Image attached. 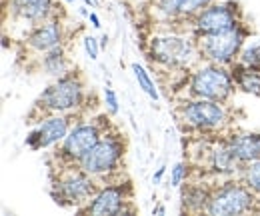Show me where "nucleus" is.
<instances>
[{"instance_id":"f257e3e1","label":"nucleus","mask_w":260,"mask_h":216,"mask_svg":"<svg viewBox=\"0 0 260 216\" xmlns=\"http://www.w3.org/2000/svg\"><path fill=\"white\" fill-rule=\"evenodd\" d=\"M146 56L166 72H188L200 58L196 36L184 30H164L152 34L146 44Z\"/></svg>"},{"instance_id":"f03ea898","label":"nucleus","mask_w":260,"mask_h":216,"mask_svg":"<svg viewBox=\"0 0 260 216\" xmlns=\"http://www.w3.org/2000/svg\"><path fill=\"white\" fill-rule=\"evenodd\" d=\"M88 102V90L78 70H70L60 78H52L50 84L34 100L30 116L44 114H74L78 116ZM34 122V120H32Z\"/></svg>"},{"instance_id":"7ed1b4c3","label":"nucleus","mask_w":260,"mask_h":216,"mask_svg":"<svg viewBox=\"0 0 260 216\" xmlns=\"http://www.w3.org/2000/svg\"><path fill=\"white\" fill-rule=\"evenodd\" d=\"M228 102L206 100V98H190L186 96L174 108V118L178 126L196 136H218L226 132L230 126V108Z\"/></svg>"},{"instance_id":"20e7f679","label":"nucleus","mask_w":260,"mask_h":216,"mask_svg":"<svg viewBox=\"0 0 260 216\" xmlns=\"http://www.w3.org/2000/svg\"><path fill=\"white\" fill-rule=\"evenodd\" d=\"M182 88H186L184 94L190 98H206L218 102H230V98L238 90L230 66L204 60H200L192 70L184 74Z\"/></svg>"},{"instance_id":"39448f33","label":"nucleus","mask_w":260,"mask_h":216,"mask_svg":"<svg viewBox=\"0 0 260 216\" xmlns=\"http://www.w3.org/2000/svg\"><path fill=\"white\" fill-rule=\"evenodd\" d=\"M126 156V138L118 130H106L96 144L78 160V166L100 182L120 178Z\"/></svg>"},{"instance_id":"423d86ee","label":"nucleus","mask_w":260,"mask_h":216,"mask_svg":"<svg viewBox=\"0 0 260 216\" xmlns=\"http://www.w3.org/2000/svg\"><path fill=\"white\" fill-rule=\"evenodd\" d=\"M58 172L52 176L50 196L52 200L62 206L72 208L74 212L82 208L100 188V180L84 172L78 164H58Z\"/></svg>"},{"instance_id":"0eeeda50","label":"nucleus","mask_w":260,"mask_h":216,"mask_svg":"<svg viewBox=\"0 0 260 216\" xmlns=\"http://www.w3.org/2000/svg\"><path fill=\"white\" fill-rule=\"evenodd\" d=\"M260 198L240 178H222L212 186L210 200L204 214L210 216H240L258 210Z\"/></svg>"},{"instance_id":"6e6552de","label":"nucleus","mask_w":260,"mask_h":216,"mask_svg":"<svg viewBox=\"0 0 260 216\" xmlns=\"http://www.w3.org/2000/svg\"><path fill=\"white\" fill-rule=\"evenodd\" d=\"M250 38V30L244 22H240L238 26L230 28L226 32H218V34H208V36H198V50H200V58L204 62H214V64H222V66H232L238 60L240 50L244 48V44Z\"/></svg>"},{"instance_id":"1a4fd4ad","label":"nucleus","mask_w":260,"mask_h":216,"mask_svg":"<svg viewBox=\"0 0 260 216\" xmlns=\"http://www.w3.org/2000/svg\"><path fill=\"white\" fill-rule=\"evenodd\" d=\"M106 130H108V116L76 120L64 140L56 146L54 158L58 160V164H78V160L96 144Z\"/></svg>"},{"instance_id":"9d476101","label":"nucleus","mask_w":260,"mask_h":216,"mask_svg":"<svg viewBox=\"0 0 260 216\" xmlns=\"http://www.w3.org/2000/svg\"><path fill=\"white\" fill-rule=\"evenodd\" d=\"M132 184L128 180L114 178L102 182L100 188L94 192V196L76 210V214H90V216H120L126 212H134L132 204Z\"/></svg>"},{"instance_id":"9b49d317","label":"nucleus","mask_w":260,"mask_h":216,"mask_svg":"<svg viewBox=\"0 0 260 216\" xmlns=\"http://www.w3.org/2000/svg\"><path fill=\"white\" fill-rule=\"evenodd\" d=\"M240 22H244V20H242V10L236 2L216 0L190 20V34H194L196 38L208 36V34H218V32H226L238 26Z\"/></svg>"},{"instance_id":"f8f14e48","label":"nucleus","mask_w":260,"mask_h":216,"mask_svg":"<svg viewBox=\"0 0 260 216\" xmlns=\"http://www.w3.org/2000/svg\"><path fill=\"white\" fill-rule=\"evenodd\" d=\"M74 122V114H44L34 120V126L24 138V144L34 152L56 148L66 138Z\"/></svg>"},{"instance_id":"ddd939ff","label":"nucleus","mask_w":260,"mask_h":216,"mask_svg":"<svg viewBox=\"0 0 260 216\" xmlns=\"http://www.w3.org/2000/svg\"><path fill=\"white\" fill-rule=\"evenodd\" d=\"M58 0H4V12L10 20L26 26L28 30L52 16H58Z\"/></svg>"},{"instance_id":"4468645a","label":"nucleus","mask_w":260,"mask_h":216,"mask_svg":"<svg viewBox=\"0 0 260 216\" xmlns=\"http://www.w3.org/2000/svg\"><path fill=\"white\" fill-rule=\"evenodd\" d=\"M204 164L206 170L218 178H238L244 164L234 156L224 138H216L206 144L204 148Z\"/></svg>"},{"instance_id":"2eb2a0df","label":"nucleus","mask_w":260,"mask_h":216,"mask_svg":"<svg viewBox=\"0 0 260 216\" xmlns=\"http://www.w3.org/2000/svg\"><path fill=\"white\" fill-rule=\"evenodd\" d=\"M66 40V30H64V22L60 16H52L48 20H44L42 24H36L30 30L26 32V38H24V44L28 50H32L34 54H44V52H50L54 48H60L64 46Z\"/></svg>"},{"instance_id":"dca6fc26","label":"nucleus","mask_w":260,"mask_h":216,"mask_svg":"<svg viewBox=\"0 0 260 216\" xmlns=\"http://www.w3.org/2000/svg\"><path fill=\"white\" fill-rule=\"evenodd\" d=\"M226 142L242 164L260 160V132H232Z\"/></svg>"},{"instance_id":"f3484780","label":"nucleus","mask_w":260,"mask_h":216,"mask_svg":"<svg viewBox=\"0 0 260 216\" xmlns=\"http://www.w3.org/2000/svg\"><path fill=\"white\" fill-rule=\"evenodd\" d=\"M212 186L204 182H186L180 186V210L188 214H200L206 212L208 200H210Z\"/></svg>"},{"instance_id":"a211bd4d","label":"nucleus","mask_w":260,"mask_h":216,"mask_svg":"<svg viewBox=\"0 0 260 216\" xmlns=\"http://www.w3.org/2000/svg\"><path fill=\"white\" fill-rule=\"evenodd\" d=\"M38 68H40V72L46 74L48 78H60V76L68 74L70 70H74V68H72V62H70L68 54H66L64 46L40 54V58H38Z\"/></svg>"},{"instance_id":"6ab92c4d","label":"nucleus","mask_w":260,"mask_h":216,"mask_svg":"<svg viewBox=\"0 0 260 216\" xmlns=\"http://www.w3.org/2000/svg\"><path fill=\"white\" fill-rule=\"evenodd\" d=\"M230 68H232V74H234L236 88H238L240 92L248 94V96L260 98V70L242 66V64H238V62H234Z\"/></svg>"},{"instance_id":"aec40b11","label":"nucleus","mask_w":260,"mask_h":216,"mask_svg":"<svg viewBox=\"0 0 260 216\" xmlns=\"http://www.w3.org/2000/svg\"><path fill=\"white\" fill-rule=\"evenodd\" d=\"M130 70H132V74H134V80H136L138 88L146 94L152 102H158V100H160V92H158V86L154 84V78L150 76V72H148L142 64H138V62H132V64H130Z\"/></svg>"},{"instance_id":"412c9836","label":"nucleus","mask_w":260,"mask_h":216,"mask_svg":"<svg viewBox=\"0 0 260 216\" xmlns=\"http://www.w3.org/2000/svg\"><path fill=\"white\" fill-rule=\"evenodd\" d=\"M216 0H176V12H178V20L176 24H188L190 30V20L194 18L196 14H200L206 6H210Z\"/></svg>"},{"instance_id":"4be33fe9","label":"nucleus","mask_w":260,"mask_h":216,"mask_svg":"<svg viewBox=\"0 0 260 216\" xmlns=\"http://www.w3.org/2000/svg\"><path fill=\"white\" fill-rule=\"evenodd\" d=\"M238 64L260 70V40H248L238 54Z\"/></svg>"},{"instance_id":"5701e85b","label":"nucleus","mask_w":260,"mask_h":216,"mask_svg":"<svg viewBox=\"0 0 260 216\" xmlns=\"http://www.w3.org/2000/svg\"><path fill=\"white\" fill-rule=\"evenodd\" d=\"M238 178L260 198V160L244 164V168H242V172H240Z\"/></svg>"},{"instance_id":"b1692460","label":"nucleus","mask_w":260,"mask_h":216,"mask_svg":"<svg viewBox=\"0 0 260 216\" xmlns=\"http://www.w3.org/2000/svg\"><path fill=\"white\" fill-rule=\"evenodd\" d=\"M188 178H190V166H188L186 162H176V164L170 168L168 180H170V186H172V188H180L182 184H186Z\"/></svg>"},{"instance_id":"393cba45","label":"nucleus","mask_w":260,"mask_h":216,"mask_svg":"<svg viewBox=\"0 0 260 216\" xmlns=\"http://www.w3.org/2000/svg\"><path fill=\"white\" fill-rule=\"evenodd\" d=\"M102 104H104L108 116H116V114H118V110H120V100H118V94L114 92L112 86H106V88H104V92H102Z\"/></svg>"},{"instance_id":"a878e982","label":"nucleus","mask_w":260,"mask_h":216,"mask_svg":"<svg viewBox=\"0 0 260 216\" xmlns=\"http://www.w3.org/2000/svg\"><path fill=\"white\" fill-rule=\"evenodd\" d=\"M82 50H84V54H86L90 60H98L100 50H102L100 40H98L96 36H92V34H84V36H82Z\"/></svg>"},{"instance_id":"bb28decb","label":"nucleus","mask_w":260,"mask_h":216,"mask_svg":"<svg viewBox=\"0 0 260 216\" xmlns=\"http://www.w3.org/2000/svg\"><path fill=\"white\" fill-rule=\"evenodd\" d=\"M88 22L92 24L94 30H100V26H102V24H100V16H98L94 10H90V14H88Z\"/></svg>"},{"instance_id":"cd10ccee","label":"nucleus","mask_w":260,"mask_h":216,"mask_svg":"<svg viewBox=\"0 0 260 216\" xmlns=\"http://www.w3.org/2000/svg\"><path fill=\"white\" fill-rule=\"evenodd\" d=\"M164 174H166V166H160V168L152 174V184H160L164 178Z\"/></svg>"},{"instance_id":"c85d7f7f","label":"nucleus","mask_w":260,"mask_h":216,"mask_svg":"<svg viewBox=\"0 0 260 216\" xmlns=\"http://www.w3.org/2000/svg\"><path fill=\"white\" fill-rule=\"evenodd\" d=\"M152 214H154V216H158V214L164 216V214H166V208H164L162 204H156V206L152 208Z\"/></svg>"},{"instance_id":"c756f323","label":"nucleus","mask_w":260,"mask_h":216,"mask_svg":"<svg viewBox=\"0 0 260 216\" xmlns=\"http://www.w3.org/2000/svg\"><path fill=\"white\" fill-rule=\"evenodd\" d=\"M88 8H98V0H82Z\"/></svg>"},{"instance_id":"7c9ffc66","label":"nucleus","mask_w":260,"mask_h":216,"mask_svg":"<svg viewBox=\"0 0 260 216\" xmlns=\"http://www.w3.org/2000/svg\"><path fill=\"white\" fill-rule=\"evenodd\" d=\"M100 46H102V48L108 46V36H106V34H102V38H100Z\"/></svg>"},{"instance_id":"2f4dec72","label":"nucleus","mask_w":260,"mask_h":216,"mask_svg":"<svg viewBox=\"0 0 260 216\" xmlns=\"http://www.w3.org/2000/svg\"><path fill=\"white\" fill-rule=\"evenodd\" d=\"M66 4H74V2H76V0H64Z\"/></svg>"},{"instance_id":"473e14b6","label":"nucleus","mask_w":260,"mask_h":216,"mask_svg":"<svg viewBox=\"0 0 260 216\" xmlns=\"http://www.w3.org/2000/svg\"><path fill=\"white\" fill-rule=\"evenodd\" d=\"M256 212H260V202H258V210H256Z\"/></svg>"},{"instance_id":"72a5a7b5","label":"nucleus","mask_w":260,"mask_h":216,"mask_svg":"<svg viewBox=\"0 0 260 216\" xmlns=\"http://www.w3.org/2000/svg\"><path fill=\"white\" fill-rule=\"evenodd\" d=\"M148 2H156V0H148Z\"/></svg>"}]
</instances>
